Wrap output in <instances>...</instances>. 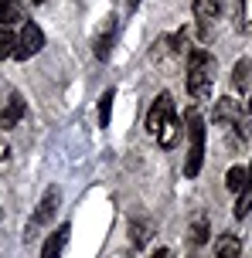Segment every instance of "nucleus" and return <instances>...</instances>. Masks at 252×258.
Here are the masks:
<instances>
[{
	"label": "nucleus",
	"instance_id": "39448f33",
	"mask_svg": "<svg viewBox=\"0 0 252 258\" xmlns=\"http://www.w3.org/2000/svg\"><path fill=\"white\" fill-rule=\"evenodd\" d=\"M41 48H44V31H41L34 21H24V24H21V34H17V44H14V54H17V61H24V58H34Z\"/></svg>",
	"mask_w": 252,
	"mask_h": 258
},
{
	"label": "nucleus",
	"instance_id": "f03ea898",
	"mask_svg": "<svg viewBox=\"0 0 252 258\" xmlns=\"http://www.w3.org/2000/svg\"><path fill=\"white\" fill-rule=\"evenodd\" d=\"M215 85V58L205 48H194L187 54V92L194 99H208Z\"/></svg>",
	"mask_w": 252,
	"mask_h": 258
},
{
	"label": "nucleus",
	"instance_id": "412c9836",
	"mask_svg": "<svg viewBox=\"0 0 252 258\" xmlns=\"http://www.w3.org/2000/svg\"><path fill=\"white\" fill-rule=\"evenodd\" d=\"M140 7V0H126V11H136Z\"/></svg>",
	"mask_w": 252,
	"mask_h": 258
},
{
	"label": "nucleus",
	"instance_id": "f8f14e48",
	"mask_svg": "<svg viewBox=\"0 0 252 258\" xmlns=\"http://www.w3.org/2000/svg\"><path fill=\"white\" fill-rule=\"evenodd\" d=\"M208 234H212L208 218H205V214H198V218H194V224H191V245H208Z\"/></svg>",
	"mask_w": 252,
	"mask_h": 258
},
{
	"label": "nucleus",
	"instance_id": "7ed1b4c3",
	"mask_svg": "<svg viewBox=\"0 0 252 258\" xmlns=\"http://www.w3.org/2000/svg\"><path fill=\"white\" fill-rule=\"evenodd\" d=\"M201 163H205V119L198 112H187V160H184V173L198 177Z\"/></svg>",
	"mask_w": 252,
	"mask_h": 258
},
{
	"label": "nucleus",
	"instance_id": "2eb2a0df",
	"mask_svg": "<svg viewBox=\"0 0 252 258\" xmlns=\"http://www.w3.org/2000/svg\"><path fill=\"white\" fill-rule=\"evenodd\" d=\"M249 211H252V180L235 194V218H245Z\"/></svg>",
	"mask_w": 252,
	"mask_h": 258
},
{
	"label": "nucleus",
	"instance_id": "aec40b11",
	"mask_svg": "<svg viewBox=\"0 0 252 258\" xmlns=\"http://www.w3.org/2000/svg\"><path fill=\"white\" fill-rule=\"evenodd\" d=\"M150 258H171V251H167V248H157V251H154Z\"/></svg>",
	"mask_w": 252,
	"mask_h": 258
},
{
	"label": "nucleus",
	"instance_id": "5701e85b",
	"mask_svg": "<svg viewBox=\"0 0 252 258\" xmlns=\"http://www.w3.org/2000/svg\"><path fill=\"white\" fill-rule=\"evenodd\" d=\"M34 4H44V0H34Z\"/></svg>",
	"mask_w": 252,
	"mask_h": 258
},
{
	"label": "nucleus",
	"instance_id": "b1692460",
	"mask_svg": "<svg viewBox=\"0 0 252 258\" xmlns=\"http://www.w3.org/2000/svg\"><path fill=\"white\" fill-rule=\"evenodd\" d=\"M249 180H252V170H249Z\"/></svg>",
	"mask_w": 252,
	"mask_h": 258
},
{
	"label": "nucleus",
	"instance_id": "f3484780",
	"mask_svg": "<svg viewBox=\"0 0 252 258\" xmlns=\"http://www.w3.org/2000/svg\"><path fill=\"white\" fill-rule=\"evenodd\" d=\"M113 99H116V92H113V89L103 92V99H99V126H103V129H106L109 119H113Z\"/></svg>",
	"mask_w": 252,
	"mask_h": 258
},
{
	"label": "nucleus",
	"instance_id": "6e6552de",
	"mask_svg": "<svg viewBox=\"0 0 252 258\" xmlns=\"http://www.w3.org/2000/svg\"><path fill=\"white\" fill-rule=\"evenodd\" d=\"M58 204H62V190H58V187H52V190L41 197L38 211H34V224H48V221L58 214Z\"/></svg>",
	"mask_w": 252,
	"mask_h": 258
},
{
	"label": "nucleus",
	"instance_id": "f257e3e1",
	"mask_svg": "<svg viewBox=\"0 0 252 258\" xmlns=\"http://www.w3.org/2000/svg\"><path fill=\"white\" fill-rule=\"evenodd\" d=\"M146 133L164 150H171L174 143H177V112H174V99L167 92H160L157 102L150 105V112H146Z\"/></svg>",
	"mask_w": 252,
	"mask_h": 258
},
{
	"label": "nucleus",
	"instance_id": "9d476101",
	"mask_svg": "<svg viewBox=\"0 0 252 258\" xmlns=\"http://www.w3.org/2000/svg\"><path fill=\"white\" fill-rule=\"evenodd\" d=\"M21 14H24V7H21V0H0V24L11 27L21 21Z\"/></svg>",
	"mask_w": 252,
	"mask_h": 258
},
{
	"label": "nucleus",
	"instance_id": "6ab92c4d",
	"mask_svg": "<svg viewBox=\"0 0 252 258\" xmlns=\"http://www.w3.org/2000/svg\"><path fill=\"white\" fill-rule=\"evenodd\" d=\"M130 234H133V248H143L146 238H150V228H146L143 221H133V224H130Z\"/></svg>",
	"mask_w": 252,
	"mask_h": 258
},
{
	"label": "nucleus",
	"instance_id": "4be33fe9",
	"mask_svg": "<svg viewBox=\"0 0 252 258\" xmlns=\"http://www.w3.org/2000/svg\"><path fill=\"white\" fill-rule=\"evenodd\" d=\"M249 116H252V99H249Z\"/></svg>",
	"mask_w": 252,
	"mask_h": 258
},
{
	"label": "nucleus",
	"instance_id": "ddd939ff",
	"mask_svg": "<svg viewBox=\"0 0 252 258\" xmlns=\"http://www.w3.org/2000/svg\"><path fill=\"white\" fill-rule=\"evenodd\" d=\"M225 183H228V190H232V194H239L242 187L249 183V170H245V167H232L225 173Z\"/></svg>",
	"mask_w": 252,
	"mask_h": 258
},
{
	"label": "nucleus",
	"instance_id": "20e7f679",
	"mask_svg": "<svg viewBox=\"0 0 252 258\" xmlns=\"http://www.w3.org/2000/svg\"><path fill=\"white\" fill-rule=\"evenodd\" d=\"M194 21H198L201 41H212L215 27L222 21V0H194Z\"/></svg>",
	"mask_w": 252,
	"mask_h": 258
},
{
	"label": "nucleus",
	"instance_id": "423d86ee",
	"mask_svg": "<svg viewBox=\"0 0 252 258\" xmlns=\"http://www.w3.org/2000/svg\"><path fill=\"white\" fill-rule=\"evenodd\" d=\"M212 119H215V122H222V126L239 129V140H245V136H249V129H245V119H242V109L235 105V99H218V102H215Z\"/></svg>",
	"mask_w": 252,
	"mask_h": 258
},
{
	"label": "nucleus",
	"instance_id": "a211bd4d",
	"mask_svg": "<svg viewBox=\"0 0 252 258\" xmlns=\"http://www.w3.org/2000/svg\"><path fill=\"white\" fill-rule=\"evenodd\" d=\"M14 44H17V34H14L11 27L0 24V58H11V54H14Z\"/></svg>",
	"mask_w": 252,
	"mask_h": 258
},
{
	"label": "nucleus",
	"instance_id": "dca6fc26",
	"mask_svg": "<svg viewBox=\"0 0 252 258\" xmlns=\"http://www.w3.org/2000/svg\"><path fill=\"white\" fill-rule=\"evenodd\" d=\"M249 78H252V61L242 58V61L235 64V72H232V82H235V89H249Z\"/></svg>",
	"mask_w": 252,
	"mask_h": 258
},
{
	"label": "nucleus",
	"instance_id": "1a4fd4ad",
	"mask_svg": "<svg viewBox=\"0 0 252 258\" xmlns=\"http://www.w3.org/2000/svg\"><path fill=\"white\" fill-rule=\"evenodd\" d=\"M24 95H17V92H14L11 99H7V105H4V112H0V126L4 129H11V126H17V122H21V116H24Z\"/></svg>",
	"mask_w": 252,
	"mask_h": 258
},
{
	"label": "nucleus",
	"instance_id": "4468645a",
	"mask_svg": "<svg viewBox=\"0 0 252 258\" xmlns=\"http://www.w3.org/2000/svg\"><path fill=\"white\" fill-rule=\"evenodd\" d=\"M113 41H116V24H109V31H106L99 41H95V58H99V61H106V58H109V51H113Z\"/></svg>",
	"mask_w": 252,
	"mask_h": 258
},
{
	"label": "nucleus",
	"instance_id": "9b49d317",
	"mask_svg": "<svg viewBox=\"0 0 252 258\" xmlns=\"http://www.w3.org/2000/svg\"><path fill=\"white\" fill-rule=\"evenodd\" d=\"M239 238L235 234H222L218 238V245H215V251H218V258H239Z\"/></svg>",
	"mask_w": 252,
	"mask_h": 258
},
{
	"label": "nucleus",
	"instance_id": "0eeeda50",
	"mask_svg": "<svg viewBox=\"0 0 252 258\" xmlns=\"http://www.w3.org/2000/svg\"><path fill=\"white\" fill-rule=\"evenodd\" d=\"M68 234H72V224H58L48 238H44V248H41V258H62V251H65V241Z\"/></svg>",
	"mask_w": 252,
	"mask_h": 258
}]
</instances>
